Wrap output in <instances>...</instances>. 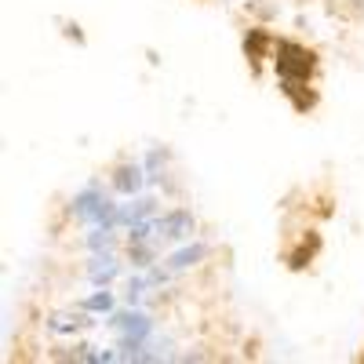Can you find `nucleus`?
Returning a JSON list of instances; mask_svg holds the SVG:
<instances>
[{
	"instance_id": "1",
	"label": "nucleus",
	"mask_w": 364,
	"mask_h": 364,
	"mask_svg": "<svg viewBox=\"0 0 364 364\" xmlns=\"http://www.w3.org/2000/svg\"><path fill=\"white\" fill-rule=\"evenodd\" d=\"M70 215L84 226H117L120 230V204L99 186V182H87L84 190H77L70 197Z\"/></svg>"
},
{
	"instance_id": "2",
	"label": "nucleus",
	"mask_w": 364,
	"mask_h": 364,
	"mask_svg": "<svg viewBox=\"0 0 364 364\" xmlns=\"http://www.w3.org/2000/svg\"><path fill=\"white\" fill-rule=\"evenodd\" d=\"M269 63H273L277 80H314L317 66H321L317 51L306 48V44H299V41H291V37H277V41H273Z\"/></svg>"
},
{
	"instance_id": "3",
	"label": "nucleus",
	"mask_w": 364,
	"mask_h": 364,
	"mask_svg": "<svg viewBox=\"0 0 364 364\" xmlns=\"http://www.w3.org/2000/svg\"><path fill=\"white\" fill-rule=\"evenodd\" d=\"M197 233V219L190 208H168L161 215H154V237L157 245H186V240Z\"/></svg>"
},
{
	"instance_id": "4",
	"label": "nucleus",
	"mask_w": 364,
	"mask_h": 364,
	"mask_svg": "<svg viewBox=\"0 0 364 364\" xmlns=\"http://www.w3.org/2000/svg\"><path fill=\"white\" fill-rule=\"evenodd\" d=\"M146 164L142 161H120L113 171H109V190L117 193V197H139L142 193V186H146Z\"/></svg>"
},
{
	"instance_id": "5",
	"label": "nucleus",
	"mask_w": 364,
	"mask_h": 364,
	"mask_svg": "<svg viewBox=\"0 0 364 364\" xmlns=\"http://www.w3.org/2000/svg\"><path fill=\"white\" fill-rule=\"evenodd\" d=\"M120 273H124V266H120L117 252H99V255H87V266H84V277L91 288H109Z\"/></svg>"
},
{
	"instance_id": "6",
	"label": "nucleus",
	"mask_w": 364,
	"mask_h": 364,
	"mask_svg": "<svg viewBox=\"0 0 364 364\" xmlns=\"http://www.w3.org/2000/svg\"><path fill=\"white\" fill-rule=\"evenodd\" d=\"M208 252H211V248L204 245V240H186V245H178L175 252H168L164 266L178 277V273H190L193 266H200V262L208 259Z\"/></svg>"
},
{
	"instance_id": "7",
	"label": "nucleus",
	"mask_w": 364,
	"mask_h": 364,
	"mask_svg": "<svg viewBox=\"0 0 364 364\" xmlns=\"http://www.w3.org/2000/svg\"><path fill=\"white\" fill-rule=\"evenodd\" d=\"M321 245H324V240H321V233H317V230H306V237H302L299 245H295V248H291V252L284 255L288 269H291V273H302V269H310V262L317 259Z\"/></svg>"
},
{
	"instance_id": "8",
	"label": "nucleus",
	"mask_w": 364,
	"mask_h": 364,
	"mask_svg": "<svg viewBox=\"0 0 364 364\" xmlns=\"http://www.w3.org/2000/svg\"><path fill=\"white\" fill-rule=\"evenodd\" d=\"M277 84H281V95L291 102L295 113H310V109H317L321 95L310 87V80H277Z\"/></svg>"
},
{
	"instance_id": "9",
	"label": "nucleus",
	"mask_w": 364,
	"mask_h": 364,
	"mask_svg": "<svg viewBox=\"0 0 364 364\" xmlns=\"http://www.w3.org/2000/svg\"><path fill=\"white\" fill-rule=\"evenodd\" d=\"M273 41H277V37H273L266 26H252L248 33H245V44H240V48H245V58H248V63H255V66L266 63V58L273 55Z\"/></svg>"
},
{
	"instance_id": "10",
	"label": "nucleus",
	"mask_w": 364,
	"mask_h": 364,
	"mask_svg": "<svg viewBox=\"0 0 364 364\" xmlns=\"http://www.w3.org/2000/svg\"><path fill=\"white\" fill-rule=\"evenodd\" d=\"M154 215H161V204H157V197H128V204H120V226H132V223H142V219H154Z\"/></svg>"
},
{
	"instance_id": "11",
	"label": "nucleus",
	"mask_w": 364,
	"mask_h": 364,
	"mask_svg": "<svg viewBox=\"0 0 364 364\" xmlns=\"http://www.w3.org/2000/svg\"><path fill=\"white\" fill-rule=\"evenodd\" d=\"M84 248L91 255L99 252H117L120 248V237H117V226H87V237H84Z\"/></svg>"
},
{
	"instance_id": "12",
	"label": "nucleus",
	"mask_w": 364,
	"mask_h": 364,
	"mask_svg": "<svg viewBox=\"0 0 364 364\" xmlns=\"http://www.w3.org/2000/svg\"><path fill=\"white\" fill-rule=\"evenodd\" d=\"M77 306L87 310V314H95V317H109V314L117 310V295H113L109 288H95L91 295H84Z\"/></svg>"
},
{
	"instance_id": "13",
	"label": "nucleus",
	"mask_w": 364,
	"mask_h": 364,
	"mask_svg": "<svg viewBox=\"0 0 364 364\" xmlns=\"http://www.w3.org/2000/svg\"><path fill=\"white\" fill-rule=\"evenodd\" d=\"M168 157H171V154H168V149L161 146V149H149V154H146V161H142V164H146V178L154 182V186L168 182Z\"/></svg>"
},
{
	"instance_id": "14",
	"label": "nucleus",
	"mask_w": 364,
	"mask_h": 364,
	"mask_svg": "<svg viewBox=\"0 0 364 364\" xmlns=\"http://www.w3.org/2000/svg\"><path fill=\"white\" fill-rule=\"evenodd\" d=\"M146 291H154V284H149L146 269H135L128 277V284H124V302H128V306H139V302L146 299Z\"/></svg>"
},
{
	"instance_id": "15",
	"label": "nucleus",
	"mask_w": 364,
	"mask_h": 364,
	"mask_svg": "<svg viewBox=\"0 0 364 364\" xmlns=\"http://www.w3.org/2000/svg\"><path fill=\"white\" fill-rule=\"evenodd\" d=\"M66 37L77 41V44H84V33H80V26H77V22H66Z\"/></svg>"
}]
</instances>
